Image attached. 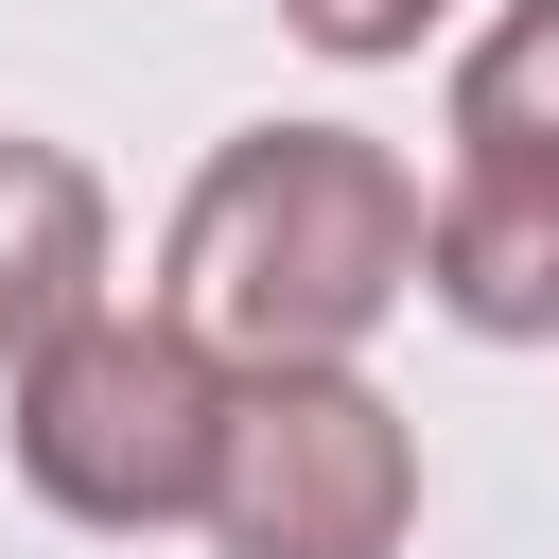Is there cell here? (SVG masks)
Returning a JSON list of instances; mask_svg holds the SVG:
<instances>
[{"instance_id": "1", "label": "cell", "mask_w": 559, "mask_h": 559, "mask_svg": "<svg viewBox=\"0 0 559 559\" xmlns=\"http://www.w3.org/2000/svg\"><path fill=\"white\" fill-rule=\"evenodd\" d=\"M402 297H419V175L367 122H245L157 245V314H192L227 367H349Z\"/></svg>"}, {"instance_id": "2", "label": "cell", "mask_w": 559, "mask_h": 559, "mask_svg": "<svg viewBox=\"0 0 559 559\" xmlns=\"http://www.w3.org/2000/svg\"><path fill=\"white\" fill-rule=\"evenodd\" d=\"M0 437H17V489L140 542V524H192L210 507V437H227V349L192 314H52L17 367H0Z\"/></svg>"}, {"instance_id": "3", "label": "cell", "mask_w": 559, "mask_h": 559, "mask_svg": "<svg viewBox=\"0 0 559 559\" xmlns=\"http://www.w3.org/2000/svg\"><path fill=\"white\" fill-rule=\"evenodd\" d=\"M227 559H402L419 524V437L367 367H227V437H210V507Z\"/></svg>"}, {"instance_id": "4", "label": "cell", "mask_w": 559, "mask_h": 559, "mask_svg": "<svg viewBox=\"0 0 559 559\" xmlns=\"http://www.w3.org/2000/svg\"><path fill=\"white\" fill-rule=\"evenodd\" d=\"M419 280L489 349L559 332V140H454V175L419 210Z\"/></svg>"}, {"instance_id": "5", "label": "cell", "mask_w": 559, "mask_h": 559, "mask_svg": "<svg viewBox=\"0 0 559 559\" xmlns=\"http://www.w3.org/2000/svg\"><path fill=\"white\" fill-rule=\"evenodd\" d=\"M105 297V175L70 140H0V367Z\"/></svg>"}, {"instance_id": "6", "label": "cell", "mask_w": 559, "mask_h": 559, "mask_svg": "<svg viewBox=\"0 0 559 559\" xmlns=\"http://www.w3.org/2000/svg\"><path fill=\"white\" fill-rule=\"evenodd\" d=\"M454 140H559V0H507L454 52Z\"/></svg>"}, {"instance_id": "7", "label": "cell", "mask_w": 559, "mask_h": 559, "mask_svg": "<svg viewBox=\"0 0 559 559\" xmlns=\"http://www.w3.org/2000/svg\"><path fill=\"white\" fill-rule=\"evenodd\" d=\"M280 17H297L314 52H349V70H384V52H419L454 0H280Z\"/></svg>"}]
</instances>
